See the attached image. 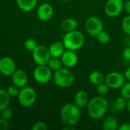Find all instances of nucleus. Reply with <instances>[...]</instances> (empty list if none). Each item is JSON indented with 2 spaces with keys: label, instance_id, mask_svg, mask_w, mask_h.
<instances>
[{
  "label": "nucleus",
  "instance_id": "nucleus-32",
  "mask_svg": "<svg viewBox=\"0 0 130 130\" xmlns=\"http://www.w3.org/2000/svg\"><path fill=\"white\" fill-rule=\"evenodd\" d=\"M123 57L126 60H130V47H126L123 50Z\"/></svg>",
  "mask_w": 130,
  "mask_h": 130
},
{
  "label": "nucleus",
  "instance_id": "nucleus-39",
  "mask_svg": "<svg viewBox=\"0 0 130 130\" xmlns=\"http://www.w3.org/2000/svg\"><path fill=\"white\" fill-rule=\"evenodd\" d=\"M62 2H69L70 0H61Z\"/></svg>",
  "mask_w": 130,
  "mask_h": 130
},
{
  "label": "nucleus",
  "instance_id": "nucleus-6",
  "mask_svg": "<svg viewBox=\"0 0 130 130\" xmlns=\"http://www.w3.org/2000/svg\"><path fill=\"white\" fill-rule=\"evenodd\" d=\"M32 58L37 66L47 65L51 58L49 47L44 45H37L32 52Z\"/></svg>",
  "mask_w": 130,
  "mask_h": 130
},
{
  "label": "nucleus",
  "instance_id": "nucleus-22",
  "mask_svg": "<svg viewBox=\"0 0 130 130\" xmlns=\"http://www.w3.org/2000/svg\"><path fill=\"white\" fill-rule=\"evenodd\" d=\"M10 97L6 90L0 89V111L6 107H8L10 103Z\"/></svg>",
  "mask_w": 130,
  "mask_h": 130
},
{
  "label": "nucleus",
  "instance_id": "nucleus-2",
  "mask_svg": "<svg viewBox=\"0 0 130 130\" xmlns=\"http://www.w3.org/2000/svg\"><path fill=\"white\" fill-rule=\"evenodd\" d=\"M81 117V108L74 103H68L61 108L60 118L65 125L75 126L79 122Z\"/></svg>",
  "mask_w": 130,
  "mask_h": 130
},
{
  "label": "nucleus",
  "instance_id": "nucleus-33",
  "mask_svg": "<svg viewBox=\"0 0 130 130\" xmlns=\"http://www.w3.org/2000/svg\"><path fill=\"white\" fill-rule=\"evenodd\" d=\"M8 129V121L0 117V130H7Z\"/></svg>",
  "mask_w": 130,
  "mask_h": 130
},
{
  "label": "nucleus",
  "instance_id": "nucleus-11",
  "mask_svg": "<svg viewBox=\"0 0 130 130\" xmlns=\"http://www.w3.org/2000/svg\"><path fill=\"white\" fill-rule=\"evenodd\" d=\"M16 65L14 61L8 56L0 59V73L5 76H11L16 70Z\"/></svg>",
  "mask_w": 130,
  "mask_h": 130
},
{
  "label": "nucleus",
  "instance_id": "nucleus-12",
  "mask_svg": "<svg viewBox=\"0 0 130 130\" xmlns=\"http://www.w3.org/2000/svg\"><path fill=\"white\" fill-rule=\"evenodd\" d=\"M60 59L62 60V65L66 68H73L78 62V57L75 51L69 50H66Z\"/></svg>",
  "mask_w": 130,
  "mask_h": 130
},
{
  "label": "nucleus",
  "instance_id": "nucleus-24",
  "mask_svg": "<svg viewBox=\"0 0 130 130\" xmlns=\"http://www.w3.org/2000/svg\"><path fill=\"white\" fill-rule=\"evenodd\" d=\"M120 95L126 100L130 99V82H125L124 85L120 88Z\"/></svg>",
  "mask_w": 130,
  "mask_h": 130
},
{
  "label": "nucleus",
  "instance_id": "nucleus-31",
  "mask_svg": "<svg viewBox=\"0 0 130 130\" xmlns=\"http://www.w3.org/2000/svg\"><path fill=\"white\" fill-rule=\"evenodd\" d=\"M32 130H46L47 129V126L44 122L42 121H38L36 122L33 126L31 127Z\"/></svg>",
  "mask_w": 130,
  "mask_h": 130
},
{
  "label": "nucleus",
  "instance_id": "nucleus-38",
  "mask_svg": "<svg viewBox=\"0 0 130 130\" xmlns=\"http://www.w3.org/2000/svg\"><path fill=\"white\" fill-rule=\"evenodd\" d=\"M126 109H127L128 112L130 113V99L128 100V101L126 103Z\"/></svg>",
  "mask_w": 130,
  "mask_h": 130
},
{
  "label": "nucleus",
  "instance_id": "nucleus-20",
  "mask_svg": "<svg viewBox=\"0 0 130 130\" xmlns=\"http://www.w3.org/2000/svg\"><path fill=\"white\" fill-rule=\"evenodd\" d=\"M126 100L120 96L113 102L111 106V110L114 113H120L126 108Z\"/></svg>",
  "mask_w": 130,
  "mask_h": 130
},
{
  "label": "nucleus",
  "instance_id": "nucleus-15",
  "mask_svg": "<svg viewBox=\"0 0 130 130\" xmlns=\"http://www.w3.org/2000/svg\"><path fill=\"white\" fill-rule=\"evenodd\" d=\"M89 100L88 92L84 90H79L74 96V104L81 109L87 107Z\"/></svg>",
  "mask_w": 130,
  "mask_h": 130
},
{
  "label": "nucleus",
  "instance_id": "nucleus-21",
  "mask_svg": "<svg viewBox=\"0 0 130 130\" xmlns=\"http://www.w3.org/2000/svg\"><path fill=\"white\" fill-rule=\"evenodd\" d=\"M89 82L94 85H98L101 83H104L105 81V76L103 73L99 71H94L91 72L88 77Z\"/></svg>",
  "mask_w": 130,
  "mask_h": 130
},
{
  "label": "nucleus",
  "instance_id": "nucleus-4",
  "mask_svg": "<svg viewBox=\"0 0 130 130\" xmlns=\"http://www.w3.org/2000/svg\"><path fill=\"white\" fill-rule=\"evenodd\" d=\"M75 75L73 72L67 68H61L54 72L53 81L55 84L61 88H68L75 82Z\"/></svg>",
  "mask_w": 130,
  "mask_h": 130
},
{
  "label": "nucleus",
  "instance_id": "nucleus-9",
  "mask_svg": "<svg viewBox=\"0 0 130 130\" xmlns=\"http://www.w3.org/2000/svg\"><path fill=\"white\" fill-rule=\"evenodd\" d=\"M126 82L125 75L120 72H112L107 74L105 77L104 82L111 89L120 88Z\"/></svg>",
  "mask_w": 130,
  "mask_h": 130
},
{
  "label": "nucleus",
  "instance_id": "nucleus-23",
  "mask_svg": "<svg viewBox=\"0 0 130 130\" xmlns=\"http://www.w3.org/2000/svg\"><path fill=\"white\" fill-rule=\"evenodd\" d=\"M47 66L50 67V69L53 71L56 72L59 69H60L62 66V62L60 58L58 57H51Z\"/></svg>",
  "mask_w": 130,
  "mask_h": 130
},
{
  "label": "nucleus",
  "instance_id": "nucleus-3",
  "mask_svg": "<svg viewBox=\"0 0 130 130\" xmlns=\"http://www.w3.org/2000/svg\"><path fill=\"white\" fill-rule=\"evenodd\" d=\"M63 45L66 50L76 51L81 49L85 43L84 34L77 30L67 32L62 37Z\"/></svg>",
  "mask_w": 130,
  "mask_h": 130
},
{
  "label": "nucleus",
  "instance_id": "nucleus-10",
  "mask_svg": "<svg viewBox=\"0 0 130 130\" xmlns=\"http://www.w3.org/2000/svg\"><path fill=\"white\" fill-rule=\"evenodd\" d=\"M123 7V0H108L104 6V12L110 18H116L121 14Z\"/></svg>",
  "mask_w": 130,
  "mask_h": 130
},
{
  "label": "nucleus",
  "instance_id": "nucleus-13",
  "mask_svg": "<svg viewBox=\"0 0 130 130\" xmlns=\"http://www.w3.org/2000/svg\"><path fill=\"white\" fill-rule=\"evenodd\" d=\"M53 8L49 3H43L41 4L37 10V18L42 21H47L52 18L53 15Z\"/></svg>",
  "mask_w": 130,
  "mask_h": 130
},
{
  "label": "nucleus",
  "instance_id": "nucleus-29",
  "mask_svg": "<svg viewBox=\"0 0 130 130\" xmlns=\"http://www.w3.org/2000/svg\"><path fill=\"white\" fill-rule=\"evenodd\" d=\"M12 114H13L12 110L11 108H9L8 107H5L4 109H2L0 111V117L5 120H7V121L11 118Z\"/></svg>",
  "mask_w": 130,
  "mask_h": 130
},
{
  "label": "nucleus",
  "instance_id": "nucleus-36",
  "mask_svg": "<svg viewBox=\"0 0 130 130\" xmlns=\"http://www.w3.org/2000/svg\"><path fill=\"white\" fill-rule=\"evenodd\" d=\"M124 75H125V77H126V79L130 82V66L129 67H128L127 69L126 70Z\"/></svg>",
  "mask_w": 130,
  "mask_h": 130
},
{
  "label": "nucleus",
  "instance_id": "nucleus-34",
  "mask_svg": "<svg viewBox=\"0 0 130 130\" xmlns=\"http://www.w3.org/2000/svg\"><path fill=\"white\" fill-rule=\"evenodd\" d=\"M119 130H130V123H123V124H120L119 126H118V129Z\"/></svg>",
  "mask_w": 130,
  "mask_h": 130
},
{
  "label": "nucleus",
  "instance_id": "nucleus-35",
  "mask_svg": "<svg viewBox=\"0 0 130 130\" xmlns=\"http://www.w3.org/2000/svg\"><path fill=\"white\" fill-rule=\"evenodd\" d=\"M123 9L129 14H130V0L129 1H126V2H124V7H123Z\"/></svg>",
  "mask_w": 130,
  "mask_h": 130
},
{
  "label": "nucleus",
  "instance_id": "nucleus-40",
  "mask_svg": "<svg viewBox=\"0 0 130 130\" xmlns=\"http://www.w3.org/2000/svg\"><path fill=\"white\" fill-rule=\"evenodd\" d=\"M0 59H1V58H0Z\"/></svg>",
  "mask_w": 130,
  "mask_h": 130
},
{
  "label": "nucleus",
  "instance_id": "nucleus-28",
  "mask_svg": "<svg viewBox=\"0 0 130 130\" xmlns=\"http://www.w3.org/2000/svg\"><path fill=\"white\" fill-rule=\"evenodd\" d=\"M122 29L123 32L130 35V14L126 16L122 21Z\"/></svg>",
  "mask_w": 130,
  "mask_h": 130
},
{
  "label": "nucleus",
  "instance_id": "nucleus-5",
  "mask_svg": "<svg viewBox=\"0 0 130 130\" xmlns=\"http://www.w3.org/2000/svg\"><path fill=\"white\" fill-rule=\"evenodd\" d=\"M18 100L22 107H30L36 102L37 92L34 88L26 85L20 88V91L18 95Z\"/></svg>",
  "mask_w": 130,
  "mask_h": 130
},
{
  "label": "nucleus",
  "instance_id": "nucleus-16",
  "mask_svg": "<svg viewBox=\"0 0 130 130\" xmlns=\"http://www.w3.org/2000/svg\"><path fill=\"white\" fill-rule=\"evenodd\" d=\"M49 50H50L51 57L60 58L62 53H64V51L66 50V48L62 41H56L50 46Z\"/></svg>",
  "mask_w": 130,
  "mask_h": 130
},
{
  "label": "nucleus",
  "instance_id": "nucleus-27",
  "mask_svg": "<svg viewBox=\"0 0 130 130\" xmlns=\"http://www.w3.org/2000/svg\"><path fill=\"white\" fill-rule=\"evenodd\" d=\"M109 89H110V88L108 87V85L105 82H104V83H101V84L97 85L96 91L98 94V95L104 97V96H105L108 93Z\"/></svg>",
  "mask_w": 130,
  "mask_h": 130
},
{
  "label": "nucleus",
  "instance_id": "nucleus-25",
  "mask_svg": "<svg viewBox=\"0 0 130 130\" xmlns=\"http://www.w3.org/2000/svg\"><path fill=\"white\" fill-rule=\"evenodd\" d=\"M24 46L27 51L33 52L34 50L37 46V43L33 38H27L24 43Z\"/></svg>",
  "mask_w": 130,
  "mask_h": 130
},
{
  "label": "nucleus",
  "instance_id": "nucleus-17",
  "mask_svg": "<svg viewBox=\"0 0 130 130\" xmlns=\"http://www.w3.org/2000/svg\"><path fill=\"white\" fill-rule=\"evenodd\" d=\"M78 21L75 18H69L64 19L61 22V29L64 32L67 33V32H70V31L76 30L78 27Z\"/></svg>",
  "mask_w": 130,
  "mask_h": 130
},
{
  "label": "nucleus",
  "instance_id": "nucleus-8",
  "mask_svg": "<svg viewBox=\"0 0 130 130\" xmlns=\"http://www.w3.org/2000/svg\"><path fill=\"white\" fill-rule=\"evenodd\" d=\"M85 27L88 34L95 37L102 30H104V25L102 21L96 16H91L88 18L85 21Z\"/></svg>",
  "mask_w": 130,
  "mask_h": 130
},
{
  "label": "nucleus",
  "instance_id": "nucleus-19",
  "mask_svg": "<svg viewBox=\"0 0 130 130\" xmlns=\"http://www.w3.org/2000/svg\"><path fill=\"white\" fill-rule=\"evenodd\" d=\"M17 5L21 10L28 12L36 8L37 0H17Z\"/></svg>",
  "mask_w": 130,
  "mask_h": 130
},
{
  "label": "nucleus",
  "instance_id": "nucleus-18",
  "mask_svg": "<svg viewBox=\"0 0 130 130\" xmlns=\"http://www.w3.org/2000/svg\"><path fill=\"white\" fill-rule=\"evenodd\" d=\"M118 120L113 116H108L104 118L102 123V129L104 130H117L118 129Z\"/></svg>",
  "mask_w": 130,
  "mask_h": 130
},
{
  "label": "nucleus",
  "instance_id": "nucleus-26",
  "mask_svg": "<svg viewBox=\"0 0 130 130\" xmlns=\"http://www.w3.org/2000/svg\"><path fill=\"white\" fill-rule=\"evenodd\" d=\"M97 40L100 43H102V44H106L110 40V37L109 35V34L104 30H102L97 37Z\"/></svg>",
  "mask_w": 130,
  "mask_h": 130
},
{
  "label": "nucleus",
  "instance_id": "nucleus-37",
  "mask_svg": "<svg viewBox=\"0 0 130 130\" xmlns=\"http://www.w3.org/2000/svg\"><path fill=\"white\" fill-rule=\"evenodd\" d=\"M64 130H74L75 126H70V125H66V126L63 128Z\"/></svg>",
  "mask_w": 130,
  "mask_h": 130
},
{
  "label": "nucleus",
  "instance_id": "nucleus-30",
  "mask_svg": "<svg viewBox=\"0 0 130 130\" xmlns=\"http://www.w3.org/2000/svg\"><path fill=\"white\" fill-rule=\"evenodd\" d=\"M6 91L10 98H15V97H18L19 91H20V88L13 85L8 86L6 89Z\"/></svg>",
  "mask_w": 130,
  "mask_h": 130
},
{
  "label": "nucleus",
  "instance_id": "nucleus-1",
  "mask_svg": "<svg viewBox=\"0 0 130 130\" xmlns=\"http://www.w3.org/2000/svg\"><path fill=\"white\" fill-rule=\"evenodd\" d=\"M109 107L108 101L103 96L99 95L89 100L87 105V111L92 120H98L106 115Z\"/></svg>",
  "mask_w": 130,
  "mask_h": 130
},
{
  "label": "nucleus",
  "instance_id": "nucleus-14",
  "mask_svg": "<svg viewBox=\"0 0 130 130\" xmlns=\"http://www.w3.org/2000/svg\"><path fill=\"white\" fill-rule=\"evenodd\" d=\"M27 81V74L22 69H16L11 75V82L13 85L19 88L26 86Z\"/></svg>",
  "mask_w": 130,
  "mask_h": 130
},
{
  "label": "nucleus",
  "instance_id": "nucleus-7",
  "mask_svg": "<svg viewBox=\"0 0 130 130\" xmlns=\"http://www.w3.org/2000/svg\"><path fill=\"white\" fill-rule=\"evenodd\" d=\"M33 76L34 80L37 83L44 85L48 83L51 80L53 77L52 70L47 65L37 66L34 70Z\"/></svg>",
  "mask_w": 130,
  "mask_h": 130
}]
</instances>
